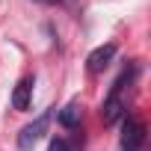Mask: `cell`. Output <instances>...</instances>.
Masks as SVG:
<instances>
[{"instance_id": "6da1fadb", "label": "cell", "mask_w": 151, "mask_h": 151, "mask_svg": "<svg viewBox=\"0 0 151 151\" xmlns=\"http://www.w3.org/2000/svg\"><path fill=\"white\" fill-rule=\"evenodd\" d=\"M47 122H50V110H45V113H42L39 119H33L30 124H24L21 133H18V151H33V145L45 136Z\"/></svg>"}, {"instance_id": "7a4b0ae2", "label": "cell", "mask_w": 151, "mask_h": 151, "mask_svg": "<svg viewBox=\"0 0 151 151\" xmlns=\"http://www.w3.org/2000/svg\"><path fill=\"white\" fill-rule=\"evenodd\" d=\"M145 142V124L142 122H133V119H124V127H122V151H139Z\"/></svg>"}, {"instance_id": "3957f363", "label": "cell", "mask_w": 151, "mask_h": 151, "mask_svg": "<svg viewBox=\"0 0 151 151\" xmlns=\"http://www.w3.org/2000/svg\"><path fill=\"white\" fill-rule=\"evenodd\" d=\"M113 56H116V45H113V42L95 47V50L86 56V71H89V74H101V71L113 62Z\"/></svg>"}, {"instance_id": "277c9868", "label": "cell", "mask_w": 151, "mask_h": 151, "mask_svg": "<svg viewBox=\"0 0 151 151\" xmlns=\"http://www.w3.org/2000/svg\"><path fill=\"white\" fill-rule=\"evenodd\" d=\"M33 86H36L33 77H21V80H18V86H15V92H12V107H15V110H30Z\"/></svg>"}, {"instance_id": "5b68a950", "label": "cell", "mask_w": 151, "mask_h": 151, "mask_svg": "<svg viewBox=\"0 0 151 151\" xmlns=\"http://www.w3.org/2000/svg\"><path fill=\"white\" fill-rule=\"evenodd\" d=\"M101 119H104V124H116L119 119H124V104H122L119 95H110V98L104 101V107H101Z\"/></svg>"}, {"instance_id": "8992f818", "label": "cell", "mask_w": 151, "mask_h": 151, "mask_svg": "<svg viewBox=\"0 0 151 151\" xmlns=\"http://www.w3.org/2000/svg\"><path fill=\"white\" fill-rule=\"evenodd\" d=\"M56 119H59V124H62V127H77V124H80V107L71 101L68 107H62V110H59V116H56Z\"/></svg>"}, {"instance_id": "52a82bcc", "label": "cell", "mask_w": 151, "mask_h": 151, "mask_svg": "<svg viewBox=\"0 0 151 151\" xmlns=\"http://www.w3.org/2000/svg\"><path fill=\"white\" fill-rule=\"evenodd\" d=\"M47 151H68V145H65V139H50Z\"/></svg>"}, {"instance_id": "ba28073f", "label": "cell", "mask_w": 151, "mask_h": 151, "mask_svg": "<svg viewBox=\"0 0 151 151\" xmlns=\"http://www.w3.org/2000/svg\"><path fill=\"white\" fill-rule=\"evenodd\" d=\"M36 3H56V0H36Z\"/></svg>"}]
</instances>
